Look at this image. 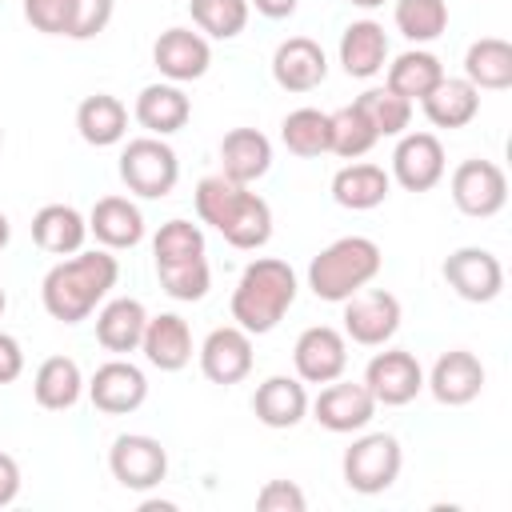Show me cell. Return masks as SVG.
<instances>
[{
  "label": "cell",
  "mask_w": 512,
  "mask_h": 512,
  "mask_svg": "<svg viewBox=\"0 0 512 512\" xmlns=\"http://www.w3.org/2000/svg\"><path fill=\"white\" fill-rule=\"evenodd\" d=\"M392 196V176L372 160H348L332 176V200L348 212H372Z\"/></svg>",
  "instance_id": "cell-27"
},
{
  "label": "cell",
  "mask_w": 512,
  "mask_h": 512,
  "mask_svg": "<svg viewBox=\"0 0 512 512\" xmlns=\"http://www.w3.org/2000/svg\"><path fill=\"white\" fill-rule=\"evenodd\" d=\"M356 108L368 116V124H372V132L380 140H396L412 124V100L396 96L392 88H364L356 96Z\"/></svg>",
  "instance_id": "cell-36"
},
{
  "label": "cell",
  "mask_w": 512,
  "mask_h": 512,
  "mask_svg": "<svg viewBox=\"0 0 512 512\" xmlns=\"http://www.w3.org/2000/svg\"><path fill=\"white\" fill-rule=\"evenodd\" d=\"M204 256V228L192 220H164L152 236V260L156 264H180Z\"/></svg>",
  "instance_id": "cell-39"
},
{
  "label": "cell",
  "mask_w": 512,
  "mask_h": 512,
  "mask_svg": "<svg viewBox=\"0 0 512 512\" xmlns=\"http://www.w3.org/2000/svg\"><path fill=\"white\" fill-rule=\"evenodd\" d=\"M200 356V372L204 380L220 384V388H232L240 384L248 372H252V336L240 328V324H224V328H212L204 336V344L196 348Z\"/></svg>",
  "instance_id": "cell-18"
},
{
  "label": "cell",
  "mask_w": 512,
  "mask_h": 512,
  "mask_svg": "<svg viewBox=\"0 0 512 512\" xmlns=\"http://www.w3.org/2000/svg\"><path fill=\"white\" fill-rule=\"evenodd\" d=\"M140 352H144V360H148L152 368H160V372H180V368H188V364H192V352H196L188 320L176 316V312L148 316L144 336H140Z\"/></svg>",
  "instance_id": "cell-21"
},
{
  "label": "cell",
  "mask_w": 512,
  "mask_h": 512,
  "mask_svg": "<svg viewBox=\"0 0 512 512\" xmlns=\"http://www.w3.org/2000/svg\"><path fill=\"white\" fill-rule=\"evenodd\" d=\"M376 400L372 392L364 388V380H332V384H320V396L308 404L312 420L336 436H352V432H364L376 416Z\"/></svg>",
  "instance_id": "cell-11"
},
{
  "label": "cell",
  "mask_w": 512,
  "mask_h": 512,
  "mask_svg": "<svg viewBox=\"0 0 512 512\" xmlns=\"http://www.w3.org/2000/svg\"><path fill=\"white\" fill-rule=\"evenodd\" d=\"M108 472L128 492H152L168 476V448L148 432H120L108 448Z\"/></svg>",
  "instance_id": "cell-7"
},
{
  "label": "cell",
  "mask_w": 512,
  "mask_h": 512,
  "mask_svg": "<svg viewBox=\"0 0 512 512\" xmlns=\"http://www.w3.org/2000/svg\"><path fill=\"white\" fill-rule=\"evenodd\" d=\"M392 24L412 48H424L448 32V0H396Z\"/></svg>",
  "instance_id": "cell-34"
},
{
  "label": "cell",
  "mask_w": 512,
  "mask_h": 512,
  "mask_svg": "<svg viewBox=\"0 0 512 512\" xmlns=\"http://www.w3.org/2000/svg\"><path fill=\"white\" fill-rule=\"evenodd\" d=\"M120 180L140 200H164L180 180V156L164 136H132L120 148Z\"/></svg>",
  "instance_id": "cell-5"
},
{
  "label": "cell",
  "mask_w": 512,
  "mask_h": 512,
  "mask_svg": "<svg viewBox=\"0 0 512 512\" xmlns=\"http://www.w3.org/2000/svg\"><path fill=\"white\" fill-rule=\"evenodd\" d=\"M364 388L384 408H404L424 392V368L408 348H384L364 368Z\"/></svg>",
  "instance_id": "cell-12"
},
{
  "label": "cell",
  "mask_w": 512,
  "mask_h": 512,
  "mask_svg": "<svg viewBox=\"0 0 512 512\" xmlns=\"http://www.w3.org/2000/svg\"><path fill=\"white\" fill-rule=\"evenodd\" d=\"M196 32L208 40H236L248 28V0H188Z\"/></svg>",
  "instance_id": "cell-38"
},
{
  "label": "cell",
  "mask_w": 512,
  "mask_h": 512,
  "mask_svg": "<svg viewBox=\"0 0 512 512\" xmlns=\"http://www.w3.org/2000/svg\"><path fill=\"white\" fill-rule=\"evenodd\" d=\"M464 80L480 92L512 88V44L500 36H480L464 52Z\"/></svg>",
  "instance_id": "cell-33"
},
{
  "label": "cell",
  "mask_w": 512,
  "mask_h": 512,
  "mask_svg": "<svg viewBox=\"0 0 512 512\" xmlns=\"http://www.w3.org/2000/svg\"><path fill=\"white\" fill-rule=\"evenodd\" d=\"M484 380H488V376H484V364H480L476 352H468V348H448V352L436 356L432 372L424 376V388L432 392L436 404H444V408H464V404H472V400L484 392Z\"/></svg>",
  "instance_id": "cell-16"
},
{
  "label": "cell",
  "mask_w": 512,
  "mask_h": 512,
  "mask_svg": "<svg viewBox=\"0 0 512 512\" xmlns=\"http://www.w3.org/2000/svg\"><path fill=\"white\" fill-rule=\"evenodd\" d=\"M352 8H364V12H372V8H384V0H348Z\"/></svg>",
  "instance_id": "cell-48"
},
{
  "label": "cell",
  "mask_w": 512,
  "mask_h": 512,
  "mask_svg": "<svg viewBox=\"0 0 512 512\" xmlns=\"http://www.w3.org/2000/svg\"><path fill=\"white\" fill-rule=\"evenodd\" d=\"M440 80H444V64L428 48H408L392 64H384V88H392L396 96H404L412 104L424 100Z\"/></svg>",
  "instance_id": "cell-32"
},
{
  "label": "cell",
  "mask_w": 512,
  "mask_h": 512,
  "mask_svg": "<svg viewBox=\"0 0 512 512\" xmlns=\"http://www.w3.org/2000/svg\"><path fill=\"white\" fill-rule=\"evenodd\" d=\"M144 324H148V308L136 296H112L96 308V340L104 352H116V356L140 352Z\"/></svg>",
  "instance_id": "cell-26"
},
{
  "label": "cell",
  "mask_w": 512,
  "mask_h": 512,
  "mask_svg": "<svg viewBox=\"0 0 512 512\" xmlns=\"http://www.w3.org/2000/svg\"><path fill=\"white\" fill-rule=\"evenodd\" d=\"M272 168V140L260 128H232L220 140V176L236 184H256Z\"/></svg>",
  "instance_id": "cell-25"
},
{
  "label": "cell",
  "mask_w": 512,
  "mask_h": 512,
  "mask_svg": "<svg viewBox=\"0 0 512 512\" xmlns=\"http://www.w3.org/2000/svg\"><path fill=\"white\" fill-rule=\"evenodd\" d=\"M248 8H256L264 20H288L300 8V0H248Z\"/></svg>",
  "instance_id": "cell-46"
},
{
  "label": "cell",
  "mask_w": 512,
  "mask_h": 512,
  "mask_svg": "<svg viewBox=\"0 0 512 512\" xmlns=\"http://www.w3.org/2000/svg\"><path fill=\"white\" fill-rule=\"evenodd\" d=\"M308 384L300 376H268L256 384L252 392V412L264 428H296L304 416H308Z\"/></svg>",
  "instance_id": "cell-22"
},
{
  "label": "cell",
  "mask_w": 512,
  "mask_h": 512,
  "mask_svg": "<svg viewBox=\"0 0 512 512\" xmlns=\"http://www.w3.org/2000/svg\"><path fill=\"white\" fill-rule=\"evenodd\" d=\"M344 336L360 348H384L396 332H400V320H404V308L400 300L388 292V288H360L356 296L344 300Z\"/></svg>",
  "instance_id": "cell-9"
},
{
  "label": "cell",
  "mask_w": 512,
  "mask_h": 512,
  "mask_svg": "<svg viewBox=\"0 0 512 512\" xmlns=\"http://www.w3.org/2000/svg\"><path fill=\"white\" fill-rule=\"evenodd\" d=\"M32 240L48 256H72L88 240V216L72 204H44L32 216Z\"/></svg>",
  "instance_id": "cell-28"
},
{
  "label": "cell",
  "mask_w": 512,
  "mask_h": 512,
  "mask_svg": "<svg viewBox=\"0 0 512 512\" xmlns=\"http://www.w3.org/2000/svg\"><path fill=\"white\" fill-rule=\"evenodd\" d=\"M420 108H424L432 128H448V132L452 128H468L476 120V112H480V88H472L464 76H448L444 72V80L420 100Z\"/></svg>",
  "instance_id": "cell-30"
},
{
  "label": "cell",
  "mask_w": 512,
  "mask_h": 512,
  "mask_svg": "<svg viewBox=\"0 0 512 512\" xmlns=\"http://www.w3.org/2000/svg\"><path fill=\"white\" fill-rule=\"evenodd\" d=\"M16 496H20V464L16 456L0 452V508H8Z\"/></svg>",
  "instance_id": "cell-45"
},
{
  "label": "cell",
  "mask_w": 512,
  "mask_h": 512,
  "mask_svg": "<svg viewBox=\"0 0 512 512\" xmlns=\"http://www.w3.org/2000/svg\"><path fill=\"white\" fill-rule=\"evenodd\" d=\"M116 280H120V260L108 248H80L72 256H60L40 280L44 312L60 324H80L108 300Z\"/></svg>",
  "instance_id": "cell-1"
},
{
  "label": "cell",
  "mask_w": 512,
  "mask_h": 512,
  "mask_svg": "<svg viewBox=\"0 0 512 512\" xmlns=\"http://www.w3.org/2000/svg\"><path fill=\"white\" fill-rule=\"evenodd\" d=\"M88 236H96L100 248L124 252L144 240V212L128 196H100L88 212Z\"/></svg>",
  "instance_id": "cell-20"
},
{
  "label": "cell",
  "mask_w": 512,
  "mask_h": 512,
  "mask_svg": "<svg viewBox=\"0 0 512 512\" xmlns=\"http://www.w3.org/2000/svg\"><path fill=\"white\" fill-rule=\"evenodd\" d=\"M336 56H340V68L352 76V80H372V76H380L384 72V64H388V32H384V24H376V20H352L344 32H340V48H336Z\"/></svg>",
  "instance_id": "cell-24"
},
{
  "label": "cell",
  "mask_w": 512,
  "mask_h": 512,
  "mask_svg": "<svg viewBox=\"0 0 512 512\" xmlns=\"http://www.w3.org/2000/svg\"><path fill=\"white\" fill-rule=\"evenodd\" d=\"M328 124H332V144H328V152H336L340 160H360V156H368L372 148H376V132H372V124H368V116L356 108V100L352 104H344V108H336V112H328Z\"/></svg>",
  "instance_id": "cell-37"
},
{
  "label": "cell",
  "mask_w": 512,
  "mask_h": 512,
  "mask_svg": "<svg viewBox=\"0 0 512 512\" xmlns=\"http://www.w3.org/2000/svg\"><path fill=\"white\" fill-rule=\"evenodd\" d=\"M328 76V56L312 36H288L272 52V80L284 92H312Z\"/></svg>",
  "instance_id": "cell-19"
},
{
  "label": "cell",
  "mask_w": 512,
  "mask_h": 512,
  "mask_svg": "<svg viewBox=\"0 0 512 512\" xmlns=\"http://www.w3.org/2000/svg\"><path fill=\"white\" fill-rule=\"evenodd\" d=\"M76 132L92 148L124 144V136H128V108H124V100L112 96V92L84 96L80 108H76Z\"/></svg>",
  "instance_id": "cell-29"
},
{
  "label": "cell",
  "mask_w": 512,
  "mask_h": 512,
  "mask_svg": "<svg viewBox=\"0 0 512 512\" xmlns=\"http://www.w3.org/2000/svg\"><path fill=\"white\" fill-rule=\"evenodd\" d=\"M132 116H136V124H140L148 136H164V140H168L172 132H180V128L188 124L192 100L184 96L180 84L156 80V84H144V88H140V96H136V104H132Z\"/></svg>",
  "instance_id": "cell-23"
},
{
  "label": "cell",
  "mask_w": 512,
  "mask_h": 512,
  "mask_svg": "<svg viewBox=\"0 0 512 512\" xmlns=\"http://www.w3.org/2000/svg\"><path fill=\"white\" fill-rule=\"evenodd\" d=\"M292 368L304 384H332L348 368V336L332 324H312L292 344Z\"/></svg>",
  "instance_id": "cell-13"
},
{
  "label": "cell",
  "mask_w": 512,
  "mask_h": 512,
  "mask_svg": "<svg viewBox=\"0 0 512 512\" xmlns=\"http://www.w3.org/2000/svg\"><path fill=\"white\" fill-rule=\"evenodd\" d=\"M8 240H12V224H8V216L0 212V252L8 248Z\"/></svg>",
  "instance_id": "cell-47"
},
{
  "label": "cell",
  "mask_w": 512,
  "mask_h": 512,
  "mask_svg": "<svg viewBox=\"0 0 512 512\" xmlns=\"http://www.w3.org/2000/svg\"><path fill=\"white\" fill-rule=\"evenodd\" d=\"M384 268V252L372 236H340L320 248L308 264V288L316 300L344 304L360 288H368Z\"/></svg>",
  "instance_id": "cell-4"
},
{
  "label": "cell",
  "mask_w": 512,
  "mask_h": 512,
  "mask_svg": "<svg viewBox=\"0 0 512 512\" xmlns=\"http://www.w3.org/2000/svg\"><path fill=\"white\" fill-rule=\"evenodd\" d=\"M152 64L172 84H192L212 64V44L196 28H164L152 44Z\"/></svg>",
  "instance_id": "cell-17"
},
{
  "label": "cell",
  "mask_w": 512,
  "mask_h": 512,
  "mask_svg": "<svg viewBox=\"0 0 512 512\" xmlns=\"http://www.w3.org/2000/svg\"><path fill=\"white\" fill-rule=\"evenodd\" d=\"M400 468H404V448L392 432H360L340 456V476L360 496L388 492Z\"/></svg>",
  "instance_id": "cell-6"
},
{
  "label": "cell",
  "mask_w": 512,
  "mask_h": 512,
  "mask_svg": "<svg viewBox=\"0 0 512 512\" xmlns=\"http://www.w3.org/2000/svg\"><path fill=\"white\" fill-rule=\"evenodd\" d=\"M192 204H196L200 224L216 228L240 252H256L272 240V208L260 192H252V184H236L212 172L196 184Z\"/></svg>",
  "instance_id": "cell-2"
},
{
  "label": "cell",
  "mask_w": 512,
  "mask_h": 512,
  "mask_svg": "<svg viewBox=\"0 0 512 512\" xmlns=\"http://www.w3.org/2000/svg\"><path fill=\"white\" fill-rule=\"evenodd\" d=\"M0 144H4V132H0Z\"/></svg>",
  "instance_id": "cell-50"
},
{
  "label": "cell",
  "mask_w": 512,
  "mask_h": 512,
  "mask_svg": "<svg viewBox=\"0 0 512 512\" xmlns=\"http://www.w3.org/2000/svg\"><path fill=\"white\" fill-rule=\"evenodd\" d=\"M4 308H8V296H4V284H0V316H4Z\"/></svg>",
  "instance_id": "cell-49"
},
{
  "label": "cell",
  "mask_w": 512,
  "mask_h": 512,
  "mask_svg": "<svg viewBox=\"0 0 512 512\" xmlns=\"http://www.w3.org/2000/svg\"><path fill=\"white\" fill-rule=\"evenodd\" d=\"M116 12V0H68V24H64V36L68 40H92L108 28Z\"/></svg>",
  "instance_id": "cell-41"
},
{
  "label": "cell",
  "mask_w": 512,
  "mask_h": 512,
  "mask_svg": "<svg viewBox=\"0 0 512 512\" xmlns=\"http://www.w3.org/2000/svg\"><path fill=\"white\" fill-rule=\"evenodd\" d=\"M84 384L88 380L72 356H48L32 376V400L48 412H68L84 396Z\"/></svg>",
  "instance_id": "cell-31"
},
{
  "label": "cell",
  "mask_w": 512,
  "mask_h": 512,
  "mask_svg": "<svg viewBox=\"0 0 512 512\" xmlns=\"http://www.w3.org/2000/svg\"><path fill=\"white\" fill-rule=\"evenodd\" d=\"M444 144L436 132H404L396 136V148H392V180L404 188V192H428L444 180Z\"/></svg>",
  "instance_id": "cell-14"
},
{
  "label": "cell",
  "mask_w": 512,
  "mask_h": 512,
  "mask_svg": "<svg viewBox=\"0 0 512 512\" xmlns=\"http://www.w3.org/2000/svg\"><path fill=\"white\" fill-rule=\"evenodd\" d=\"M84 392H88V400H92L96 412H104V416H128V412H136L148 400V376L132 360L116 356V360H108V364H100L92 372V380L84 384Z\"/></svg>",
  "instance_id": "cell-15"
},
{
  "label": "cell",
  "mask_w": 512,
  "mask_h": 512,
  "mask_svg": "<svg viewBox=\"0 0 512 512\" xmlns=\"http://www.w3.org/2000/svg\"><path fill=\"white\" fill-rule=\"evenodd\" d=\"M280 140H284V148H288L292 156H300V160L324 156L328 144H332L328 112H320V108H296V112H288L284 124H280Z\"/></svg>",
  "instance_id": "cell-35"
},
{
  "label": "cell",
  "mask_w": 512,
  "mask_h": 512,
  "mask_svg": "<svg viewBox=\"0 0 512 512\" xmlns=\"http://www.w3.org/2000/svg\"><path fill=\"white\" fill-rule=\"evenodd\" d=\"M296 292H300V280L288 260L256 256L244 264V272L232 288V320L248 336H268L296 304Z\"/></svg>",
  "instance_id": "cell-3"
},
{
  "label": "cell",
  "mask_w": 512,
  "mask_h": 512,
  "mask_svg": "<svg viewBox=\"0 0 512 512\" xmlns=\"http://www.w3.org/2000/svg\"><path fill=\"white\" fill-rule=\"evenodd\" d=\"M440 272H444V284L468 304H492L504 292V264L496 252H488L480 244L448 252Z\"/></svg>",
  "instance_id": "cell-10"
},
{
  "label": "cell",
  "mask_w": 512,
  "mask_h": 512,
  "mask_svg": "<svg viewBox=\"0 0 512 512\" xmlns=\"http://www.w3.org/2000/svg\"><path fill=\"white\" fill-rule=\"evenodd\" d=\"M448 192H452V204L472 216V220H488L496 216L504 204H508V176L496 160H460L448 176Z\"/></svg>",
  "instance_id": "cell-8"
},
{
  "label": "cell",
  "mask_w": 512,
  "mask_h": 512,
  "mask_svg": "<svg viewBox=\"0 0 512 512\" xmlns=\"http://www.w3.org/2000/svg\"><path fill=\"white\" fill-rule=\"evenodd\" d=\"M20 372H24V348L12 332H0V384L20 380Z\"/></svg>",
  "instance_id": "cell-44"
},
{
  "label": "cell",
  "mask_w": 512,
  "mask_h": 512,
  "mask_svg": "<svg viewBox=\"0 0 512 512\" xmlns=\"http://www.w3.org/2000/svg\"><path fill=\"white\" fill-rule=\"evenodd\" d=\"M24 20L44 36H64L68 24V0H20Z\"/></svg>",
  "instance_id": "cell-43"
},
{
  "label": "cell",
  "mask_w": 512,
  "mask_h": 512,
  "mask_svg": "<svg viewBox=\"0 0 512 512\" xmlns=\"http://www.w3.org/2000/svg\"><path fill=\"white\" fill-rule=\"evenodd\" d=\"M256 508L260 512H304L308 496H304V488L296 480H268L256 492Z\"/></svg>",
  "instance_id": "cell-42"
},
{
  "label": "cell",
  "mask_w": 512,
  "mask_h": 512,
  "mask_svg": "<svg viewBox=\"0 0 512 512\" xmlns=\"http://www.w3.org/2000/svg\"><path fill=\"white\" fill-rule=\"evenodd\" d=\"M156 280L160 288L172 296V300H204L208 288H212V268H208V256H196V260H180V264H156Z\"/></svg>",
  "instance_id": "cell-40"
}]
</instances>
